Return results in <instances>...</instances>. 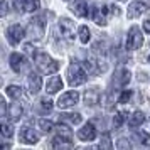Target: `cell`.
<instances>
[{"instance_id":"obj_23","label":"cell","mask_w":150,"mask_h":150,"mask_svg":"<svg viewBox=\"0 0 150 150\" xmlns=\"http://www.w3.org/2000/svg\"><path fill=\"white\" fill-rule=\"evenodd\" d=\"M37 127L42 130V132H46V133H51L52 130L56 128L54 127V123H51V122H47V120H39L37 122Z\"/></svg>"},{"instance_id":"obj_29","label":"cell","mask_w":150,"mask_h":150,"mask_svg":"<svg viewBox=\"0 0 150 150\" xmlns=\"http://www.w3.org/2000/svg\"><path fill=\"white\" fill-rule=\"evenodd\" d=\"M125 116H127V113H116V116L113 118V125H115V128H118V127H122L123 125Z\"/></svg>"},{"instance_id":"obj_9","label":"cell","mask_w":150,"mask_h":150,"mask_svg":"<svg viewBox=\"0 0 150 150\" xmlns=\"http://www.w3.org/2000/svg\"><path fill=\"white\" fill-rule=\"evenodd\" d=\"M150 5L147 2H140V0H135L128 5V19H135V17H140V15L149 8Z\"/></svg>"},{"instance_id":"obj_28","label":"cell","mask_w":150,"mask_h":150,"mask_svg":"<svg viewBox=\"0 0 150 150\" xmlns=\"http://www.w3.org/2000/svg\"><path fill=\"white\" fill-rule=\"evenodd\" d=\"M96 101H98V95H96V93L88 91V93L84 95V103H86V105H95Z\"/></svg>"},{"instance_id":"obj_10","label":"cell","mask_w":150,"mask_h":150,"mask_svg":"<svg viewBox=\"0 0 150 150\" xmlns=\"http://www.w3.org/2000/svg\"><path fill=\"white\" fill-rule=\"evenodd\" d=\"M59 29H61L62 35L66 37V39H69V41H73L74 39V22L71 21V19H66V17H62L61 21H59Z\"/></svg>"},{"instance_id":"obj_33","label":"cell","mask_w":150,"mask_h":150,"mask_svg":"<svg viewBox=\"0 0 150 150\" xmlns=\"http://www.w3.org/2000/svg\"><path fill=\"white\" fill-rule=\"evenodd\" d=\"M5 14H7V2L4 0L2 2V15H5Z\"/></svg>"},{"instance_id":"obj_32","label":"cell","mask_w":150,"mask_h":150,"mask_svg":"<svg viewBox=\"0 0 150 150\" xmlns=\"http://www.w3.org/2000/svg\"><path fill=\"white\" fill-rule=\"evenodd\" d=\"M143 29H145V32H147V34H150V19L143 21Z\"/></svg>"},{"instance_id":"obj_31","label":"cell","mask_w":150,"mask_h":150,"mask_svg":"<svg viewBox=\"0 0 150 150\" xmlns=\"http://www.w3.org/2000/svg\"><path fill=\"white\" fill-rule=\"evenodd\" d=\"M116 147H118V149H132V143H130L127 138H120V140L116 142Z\"/></svg>"},{"instance_id":"obj_12","label":"cell","mask_w":150,"mask_h":150,"mask_svg":"<svg viewBox=\"0 0 150 150\" xmlns=\"http://www.w3.org/2000/svg\"><path fill=\"white\" fill-rule=\"evenodd\" d=\"M25 64H27V59L22 54H19V52H12L10 54V68L14 69L15 73H21Z\"/></svg>"},{"instance_id":"obj_14","label":"cell","mask_w":150,"mask_h":150,"mask_svg":"<svg viewBox=\"0 0 150 150\" xmlns=\"http://www.w3.org/2000/svg\"><path fill=\"white\" fill-rule=\"evenodd\" d=\"M71 10L76 15H79V17H86L88 15V4H86V0H74L71 4Z\"/></svg>"},{"instance_id":"obj_21","label":"cell","mask_w":150,"mask_h":150,"mask_svg":"<svg viewBox=\"0 0 150 150\" xmlns=\"http://www.w3.org/2000/svg\"><path fill=\"white\" fill-rule=\"evenodd\" d=\"M8 116H10L12 122H17V120L22 116V106L19 105V103H12V106H10V110H8Z\"/></svg>"},{"instance_id":"obj_17","label":"cell","mask_w":150,"mask_h":150,"mask_svg":"<svg viewBox=\"0 0 150 150\" xmlns=\"http://www.w3.org/2000/svg\"><path fill=\"white\" fill-rule=\"evenodd\" d=\"M56 132H57V138L66 140V142H71L73 132H71V128H69L68 125H57V127H56Z\"/></svg>"},{"instance_id":"obj_30","label":"cell","mask_w":150,"mask_h":150,"mask_svg":"<svg viewBox=\"0 0 150 150\" xmlns=\"http://www.w3.org/2000/svg\"><path fill=\"white\" fill-rule=\"evenodd\" d=\"M132 95H133V91H123L122 95L118 96V101H120V103H127V101H130Z\"/></svg>"},{"instance_id":"obj_6","label":"cell","mask_w":150,"mask_h":150,"mask_svg":"<svg viewBox=\"0 0 150 150\" xmlns=\"http://www.w3.org/2000/svg\"><path fill=\"white\" fill-rule=\"evenodd\" d=\"M78 101H79V93L78 91H68L62 96H59L57 106L59 108H69V106H74Z\"/></svg>"},{"instance_id":"obj_25","label":"cell","mask_w":150,"mask_h":150,"mask_svg":"<svg viewBox=\"0 0 150 150\" xmlns=\"http://www.w3.org/2000/svg\"><path fill=\"white\" fill-rule=\"evenodd\" d=\"M137 140H138V143L143 145V147H150V135H149V132H140V133L137 135Z\"/></svg>"},{"instance_id":"obj_27","label":"cell","mask_w":150,"mask_h":150,"mask_svg":"<svg viewBox=\"0 0 150 150\" xmlns=\"http://www.w3.org/2000/svg\"><path fill=\"white\" fill-rule=\"evenodd\" d=\"M79 39H81L83 44H86L89 41V29L86 25H81L79 27Z\"/></svg>"},{"instance_id":"obj_24","label":"cell","mask_w":150,"mask_h":150,"mask_svg":"<svg viewBox=\"0 0 150 150\" xmlns=\"http://www.w3.org/2000/svg\"><path fill=\"white\" fill-rule=\"evenodd\" d=\"M5 93H7L12 100H17V98H21L22 95V89L19 88V86H7V89H5Z\"/></svg>"},{"instance_id":"obj_34","label":"cell","mask_w":150,"mask_h":150,"mask_svg":"<svg viewBox=\"0 0 150 150\" xmlns=\"http://www.w3.org/2000/svg\"><path fill=\"white\" fill-rule=\"evenodd\" d=\"M110 145H111V143H110V138H105V142H103L100 147H110Z\"/></svg>"},{"instance_id":"obj_22","label":"cell","mask_w":150,"mask_h":150,"mask_svg":"<svg viewBox=\"0 0 150 150\" xmlns=\"http://www.w3.org/2000/svg\"><path fill=\"white\" fill-rule=\"evenodd\" d=\"M106 15L103 14V10H101V14L98 12V8H93V12H91V19L96 22V24H100V25H105L106 24V19H105Z\"/></svg>"},{"instance_id":"obj_4","label":"cell","mask_w":150,"mask_h":150,"mask_svg":"<svg viewBox=\"0 0 150 150\" xmlns=\"http://www.w3.org/2000/svg\"><path fill=\"white\" fill-rule=\"evenodd\" d=\"M27 29H29L27 34H29V37H30L32 41L41 39L42 35H44V19H41V17H35V19H32Z\"/></svg>"},{"instance_id":"obj_8","label":"cell","mask_w":150,"mask_h":150,"mask_svg":"<svg viewBox=\"0 0 150 150\" xmlns=\"http://www.w3.org/2000/svg\"><path fill=\"white\" fill-rule=\"evenodd\" d=\"M39 133L32 130L30 127H22L21 128V142L22 143H27V145H34V143L39 142Z\"/></svg>"},{"instance_id":"obj_7","label":"cell","mask_w":150,"mask_h":150,"mask_svg":"<svg viewBox=\"0 0 150 150\" xmlns=\"http://www.w3.org/2000/svg\"><path fill=\"white\" fill-rule=\"evenodd\" d=\"M130 78H132V73H130L127 68H118L113 74V83H115L116 88H122V86H127L130 83Z\"/></svg>"},{"instance_id":"obj_35","label":"cell","mask_w":150,"mask_h":150,"mask_svg":"<svg viewBox=\"0 0 150 150\" xmlns=\"http://www.w3.org/2000/svg\"><path fill=\"white\" fill-rule=\"evenodd\" d=\"M149 62H150V56H149Z\"/></svg>"},{"instance_id":"obj_2","label":"cell","mask_w":150,"mask_h":150,"mask_svg":"<svg viewBox=\"0 0 150 150\" xmlns=\"http://www.w3.org/2000/svg\"><path fill=\"white\" fill-rule=\"evenodd\" d=\"M68 84L71 86H79L86 81V73H84V68H83L79 62H73L71 66L68 68Z\"/></svg>"},{"instance_id":"obj_3","label":"cell","mask_w":150,"mask_h":150,"mask_svg":"<svg viewBox=\"0 0 150 150\" xmlns=\"http://www.w3.org/2000/svg\"><path fill=\"white\" fill-rule=\"evenodd\" d=\"M143 44V35L140 32V29L137 27H132L128 30V35H127V49L128 51H135V49H140Z\"/></svg>"},{"instance_id":"obj_11","label":"cell","mask_w":150,"mask_h":150,"mask_svg":"<svg viewBox=\"0 0 150 150\" xmlns=\"http://www.w3.org/2000/svg\"><path fill=\"white\" fill-rule=\"evenodd\" d=\"M96 137V128L93 123H86L79 132H78V138L83 142H89V140H95Z\"/></svg>"},{"instance_id":"obj_5","label":"cell","mask_w":150,"mask_h":150,"mask_svg":"<svg viewBox=\"0 0 150 150\" xmlns=\"http://www.w3.org/2000/svg\"><path fill=\"white\" fill-rule=\"evenodd\" d=\"M24 35H25V30H24L22 25H19V24H14V25H10V27L7 29V37H8V41H10L12 46H17V44L24 39Z\"/></svg>"},{"instance_id":"obj_16","label":"cell","mask_w":150,"mask_h":150,"mask_svg":"<svg viewBox=\"0 0 150 150\" xmlns=\"http://www.w3.org/2000/svg\"><path fill=\"white\" fill-rule=\"evenodd\" d=\"M46 89H47L49 95L61 91V89H62V79H61V78H59L57 74L52 76V78H51V79L47 81V84H46Z\"/></svg>"},{"instance_id":"obj_19","label":"cell","mask_w":150,"mask_h":150,"mask_svg":"<svg viewBox=\"0 0 150 150\" xmlns=\"http://www.w3.org/2000/svg\"><path fill=\"white\" fill-rule=\"evenodd\" d=\"M59 120L61 122H68L71 125H78V123H81V115L79 113H64V115L59 116Z\"/></svg>"},{"instance_id":"obj_20","label":"cell","mask_w":150,"mask_h":150,"mask_svg":"<svg viewBox=\"0 0 150 150\" xmlns=\"http://www.w3.org/2000/svg\"><path fill=\"white\" fill-rule=\"evenodd\" d=\"M145 122V115H143L142 111H135V113H133V115L130 116V127H132V128H137V127H140V125H142V123Z\"/></svg>"},{"instance_id":"obj_15","label":"cell","mask_w":150,"mask_h":150,"mask_svg":"<svg viewBox=\"0 0 150 150\" xmlns=\"http://www.w3.org/2000/svg\"><path fill=\"white\" fill-rule=\"evenodd\" d=\"M17 7L22 12H35L39 8V0H17Z\"/></svg>"},{"instance_id":"obj_13","label":"cell","mask_w":150,"mask_h":150,"mask_svg":"<svg viewBox=\"0 0 150 150\" xmlns=\"http://www.w3.org/2000/svg\"><path fill=\"white\" fill-rule=\"evenodd\" d=\"M27 84H29V91H30V93H39V91H41V84H42L41 74L30 73V74H29V79H27Z\"/></svg>"},{"instance_id":"obj_18","label":"cell","mask_w":150,"mask_h":150,"mask_svg":"<svg viewBox=\"0 0 150 150\" xmlns=\"http://www.w3.org/2000/svg\"><path fill=\"white\" fill-rule=\"evenodd\" d=\"M52 100L51 98H44V100H41V103H39V106H37V113L39 115H47V113H51V110H52Z\"/></svg>"},{"instance_id":"obj_26","label":"cell","mask_w":150,"mask_h":150,"mask_svg":"<svg viewBox=\"0 0 150 150\" xmlns=\"http://www.w3.org/2000/svg\"><path fill=\"white\" fill-rule=\"evenodd\" d=\"M0 132H2V135L5 137V138H8V137L14 135V128H12L7 122H4L2 125H0Z\"/></svg>"},{"instance_id":"obj_1","label":"cell","mask_w":150,"mask_h":150,"mask_svg":"<svg viewBox=\"0 0 150 150\" xmlns=\"http://www.w3.org/2000/svg\"><path fill=\"white\" fill-rule=\"evenodd\" d=\"M32 54H34L35 66H37V69L41 71L42 74H52V73L57 71L59 62L54 61L47 52H44V51H32Z\"/></svg>"}]
</instances>
